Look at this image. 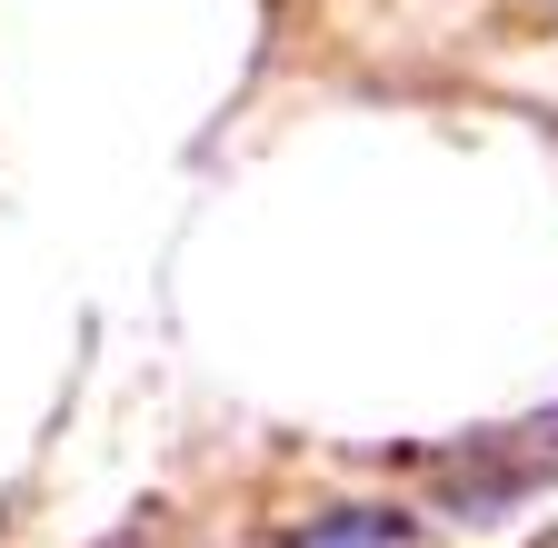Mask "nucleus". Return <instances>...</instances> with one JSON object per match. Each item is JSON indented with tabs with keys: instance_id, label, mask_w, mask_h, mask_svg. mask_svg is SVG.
Segmentation results:
<instances>
[{
	"instance_id": "nucleus-1",
	"label": "nucleus",
	"mask_w": 558,
	"mask_h": 548,
	"mask_svg": "<svg viewBox=\"0 0 558 548\" xmlns=\"http://www.w3.org/2000/svg\"><path fill=\"white\" fill-rule=\"evenodd\" d=\"M418 538V519H399V509H329V519H300L279 548H409Z\"/></svg>"
}]
</instances>
